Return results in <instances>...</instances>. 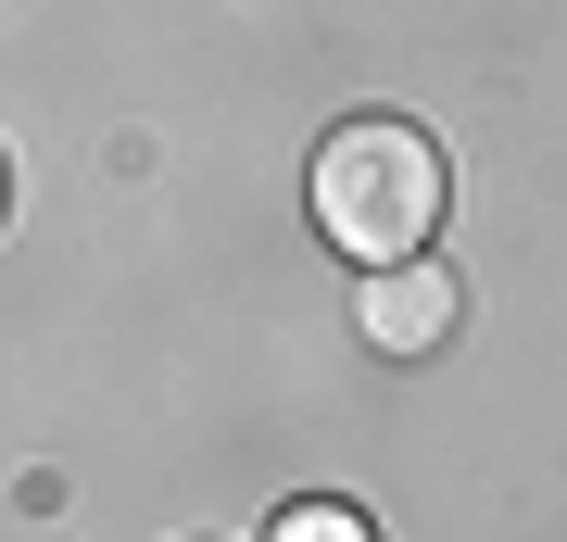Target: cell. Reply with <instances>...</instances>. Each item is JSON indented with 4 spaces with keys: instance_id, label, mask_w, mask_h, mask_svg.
<instances>
[{
    "instance_id": "obj_1",
    "label": "cell",
    "mask_w": 567,
    "mask_h": 542,
    "mask_svg": "<svg viewBox=\"0 0 567 542\" xmlns=\"http://www.w3.org/2000/svg\"><path fill=\"white\" fill-rule=\"evenodd\" d=\"M316 227H328V253H353V278L416 265L429 227H442V140L404 114H353L316 152Z\"/></svg>"
},
{
    "instance_id": "obj_2",
    "label": "cell",
    "mask_w": 567,
    "mask_h": 542,
    "mask_svg": "<svg viewBox=\"0 0 567 542\" xmlns=\"http://www.w3.org/2000/svg\"><path fill=\"white\" fill-rule=\"evenodd\" d=\"M353 316H365V341H379V354H429V341H442V328L466 316V290L442 278V265H379V278H365L353 290Z\"/></svg>"
},
{
    "instance_id": "obj_3",
    "label": "cell",
    "mask_w": 567,
    "mask_h": 542,
    "mask_svg": "<svg viewBox=\"0 0 567 542\" xmlns=\"http://www.w3.org/2000/svg\"><path fill=\"white\" fill-rule=\"evenodd\" d=\"M265 542H365V518H353V504H290Z\"/></svg>"
}]
</instances>
